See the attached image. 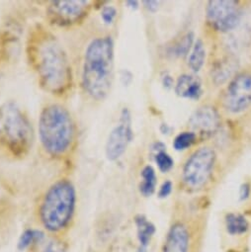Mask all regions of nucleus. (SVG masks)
<instances>
[{"mask_svg":"<svg viewBox=\"0 0 251 252\" xmlns=\"http://www.w3.org/2000/svg\"><path fill=\"white\" fill-rule=\"evenodd\" d=\"M27 58L40 86L57 96L72 86V69L67 54L57 37L42 25H36L27 40Z\"/></svg>","mask_w":251,"mask_h":252,"instance_id":"f257e3e1","label":"nucleus"},{"mask_svg":"<svg viewBox=\"0 0 251 252\" xmlns=\"http://www.w3.org/2000/svg\"><path fill=\"white\" fill-rule=\"evenodd\" d=\"M114 78V42L110 36L93 39L87 46L82 65L81 86L93 100H104Z\"/></svg>","mask_w":251,"mask_h":252,"instance_id":"f03ea898","label":"nucleus"},{"mask_svg":"<svg viewBox=\"0 0 251 252\" xmlns=\"http://www.w3.org/2000/svg\"><path fill=\"white\" fill-rule=\"evenodd\" d=\"M38 128L42 147L50 157L61 158L70 152L75 140V124L65 107L47 105L40 114Z\"/></svg>","mask_w":251,"mask_h":252,"instance_id":"7ed1b4c3","label":"nucleus"},{"mask_svg":"<svg viewBox=\"0 0 251 252\" xmlns=\"http://www.w3.org/2000/svg\"><path fill=\"white\" fill-rule=\"evenodd\" d=\"M34 144V130L26 113L14 101L0 105V146L11 157L23 158Z\"/></svg>","mask_w":251,"mask_h":252,"instance_id":"20e7f679","label":"nucleus"},{"mask_svg":"<svg viewBox=\"0 0 251 252\" xmlns=\"http://www.w3.org/2000/svg\"><path fill=\"white\" fill-rule=\"evenodd\" d=\"M76 192L68 180H60L53 184L41 204L40 219L43 225L52 232L65 228L74 214Z\"/></svg>","mask_w":251,"mask_h":252,"instance_id":"39448f33","label":"nucleus"},{"mask_svg":"<svg viewBox=\"0 0 251 252\" xmlns=\"http://www.w3.org/2000/svg\"><path fill=\"white\" fill-rule=\"evenodd\" d=\"M217 155L210 147L197 149L187 158L182 169V180L184 185L197 191L203 188L211 179L216 165Z\"/></svg>","mask_w":251,"mask_h":252,"instance_id":"423d86ee","label":"nucleus"},{"mask_svg":"<svg viewBox=\"0 0 251 252\" xmlns=\"http://www.w3.org/2000/svg\"><path fill=\"white\" fill-rule=\"evenodd\" d=\"M241 15L239 2L234 0H211L207 3V22L220 33L234 30L240 23Z\"/></svg>","mask_w":251,"mask_h":252,"instance_id":"0eeeda50","label":"nucleus"},{"mask_svg":"<svg viewBox=\"0 0 251 252\" xmlns=\"http://www.w3.org/2000/svg\"><path fill=\"white\" fill-rule=\"evenodd\" d=\"M91 1L86 0H57L51 1L47 13L52 24L70 27L82 22L91 9Z\"/></svg>","mask_w":251,"mask_h":252,"instance_id":"6e6552de","label":"nucleus"},{"mask_svg":"<svg viewBox=\"0 0 251 252\" xmlns=\"http://www.w3.org/2000/svg\"><path fill=\"white\" fill-rule=\"evenodd\" d=\"M223 109L240 114L251 106V71L237 73L228 83L221 97Z\"/></svg>","mask_w":251,"mask_h":252,"instance_id":"1a4fd4ad","label":"nucleus"},{"mask_svg":"<svg viewBox=\"0 0 251 252\" xmlns=\"http://www.w3.org/2000/svg\"><path fill=\"white\" fill-rule=\"evenodd\" d=\"M133 139L131 113L128 108H124L121 112L119 124L110 132L106 142L105 154L107 158L110 161H116L121 158Z\"/></svg>","mask_w":251,"mask_h":252,"instance_id":"9d476101","label":"nucleus"},{"mask_svg":"<svg viewBox=\"0 0 251 252\" xmlns=\"http://www.w3.org/2000/svg\"><path fill=\"white\" fill-rule=\"evenodd\" d=\"M189 126L195 134L211 136L219 130L220 117L213 106L204 105L192 114L189 119Z\"/></svg>","mask_w":251,"mask_h":252,"instance_id":"9b49d317","label":"nucleus"},{"mask_svg":"<svg viewBox=\"0 0 251 252\" xmlns=\"http://www.w3.org/2000/svg\"><path fill=\"white\" fill-rule=\"evenodd\" d=\"M190 233L182 222H175L169 228L162 252H189Z\"/></svg>","mask_w":251,"mask_h":252,"instance_id":"f8f14e48","label":"nucleus"},{"mask_svg":"<svg viewBox=\"0 0 251 252\" xmlns=\"http://www.w3.org/2000/svg\"><path fill=\"white\" fill-rule=\"evenodd\" d=\"M175 92L180 97L198 100L203 95L202 81L195 75L187 73L182 74L176 81Z\"/></svg>","mask_w":251,"mask_h":252,"instance_id":"ddd939ff","label":"nucleus"},{"mask_svg":"<svg viewBox=\"0 0 251 252\" xmlns=\"http://www.w3.org/2000/svg\"><path fill=\"white\" fill-rule=\"evenodd\" d=\"M225 229L230 235H242L249 229V222L241 214L228 213L224 218Z\"/></svg>","mask_w":251,"mask_h":252,"instance_id":"4468645a","label":"nucleus"},{"mask_svg":"<svg viewBox=\"0 0 251 252\" xmlns=\"http://www.w3.org/2000/svg\"><path fill=\"white\" fill-rule=\"evenodd\" d=\"M206 61V48L202 40H197L190 53L188 58V65L194 72H199L205 64Z\"/></svg>","mask_w":251,"mask_h":252,"instance_id":"2eb2a0df","label":"nucleus"},{"mask_svg":"<svg viewBox=\"0 0 251 252\" xmlns=\"http://www.w3.org/2000/svg\"><path fill=\"white\" fill-rule=\"evenodd\" d=\"M136 225L138 229L139 241L142 245V248L146 249L156 232V227L145 216L142 215L136 218Z\"/></svg>","mask_w":251,"mask_h":252,"instance_id":"dca6fc26","label":"nucleus"},{"mask_svg":"<svg viewBox=\"0 0 251 252\" xmlns=\"http://www.w3.org/2000/svg\"><path fill=\"white\" fill-rule=\"evenodd\" d=\"M141 176L142 182L140 184V192L145 197H151L156 191L157 182L156 170L153 166L147 165L143 168Z\"/></svg>","mask_w":251,"mask_h":252,"instance_id":"f3484780","label":"nucleus"},{"mask_svg":"<svg viewBox=\"0 0 251 252\" xmlns=\"http://www.w3.org/2000/svg\"><path fill=\"white\" fill-rule=\"evenodd\" d=\"M44 238L45 234L41 230L27 229L21 234L18 241V247L19 249L24 250L35 243H41L44 240Z\"/></svg>","mask_w":251,"mask_h":252,"instance_id":"a211bd4d","label":"nucleus"},{"mask_svg":"<svg viewBox=\"0 0 251 252\" xmlns=\"http://www.w3.org/2000/svg\"><path fill=\"white\" fill-rule=\"evenodd\" d=\"M194 45V34L192 32L184 35L173 49V56L177 58H184L189 55Z\"/></svg>","mask_w":251,"mask_h":252,"instance_id":"6ab92c4d","label":"nucleus"},{"mask_svg":"<svg viewBox=\"0 0 251 252\" xmlns=\"http://www.w3.org/2000/svg\"><path fill=\"white\" fill-rule=\"evenodd\" d=\"M197 140V134H195L192 131H187V132H182L179 135L176 136L173 142V147L176 151L182 152L185 151L189 148H191Z\"/></svg>","mask_w":251,"mask_h":252,"instance_id":"aec40b11","label":"nucleus"},{"mask_svg":"<svg viewBox=\"0 0 251 252\" xmlns=\"http://www.w3.org/2000/svg\"><path fill=\"white\" fill-rule=\"evenodd\" d=\"M229 61H222V63H220L214 72V79L217 84L222 83L225 80H227L230 76V70L233 68L229 64Z\"/></svg>","mask_w":251,"mask_h":252,"instance_id":"412c9836","label":"nucleus"},{"mask_svg":"<svg viewBox=\"0 0 251 252\" xmlns=\"http://www.w3.org/2000/svg\"><path fill=\"white\" fill-rule=\"evenodd\" d=\"M155 161L158 169L163 173H166L169 170H171L174 165V160L165 151L157 153L155 156Z\"/></svg>","mask_w":251,"mask_h":252,"instance_id":"4be33fe9","label":"nucleus"},{"mask_svg":"<svg viewBox=\"0 0 251 252\" xmlns=\"http://www.w3.org/2000/svg\"><path fill=\"white\" fill-rule=\"evenodd\" d=\"M117 9L112 5H106L101 11V18L106 25H112L117 17Z\"/></svg>","mask_w":251,"mask_h":252,"instance_id":"5701e85b","label":"nucleus"},{"mask_svg":"<svg viewBox=\"0 0 251 252\" xmlns=\"http://www.w3.org/2000/svg\"><path fill=\"white\" fill-rule=\"evenodd\" d=\"M41 252H66L63 244L57 240H50Z\"/></svg>","mask_w":251,"mask_h":252,"instance_id":"b1692460","label":"nucleus"},{"mask_svg":"<svg viewBox=\"0 0 251 252\" xmlns=\"http://www.w3.org/2000/svg\"><path fill=\"white\" fill-rule=\"evenodd\" d=\"M172 187H173V185H172V182H171V181H169V180L164 181V182L162 183V185L160 186V188H159L158 197H159L160 199H165V198H167V197L171 194V192H172Z\"/></svg>","mask_w":251,"mask_h":252,"instance_id":"393cba45","label":"nucleus"},{"mask_svg":"<svg viewBox=\"0 0 251 252\" xmlns=\"http://www.w3.org/2000/svg\"><path fill=\"white\" fill-rule=\"evenodd\" d=\"M250 193H251V186H250V184L248 182L243 183L240 186V189H239V200L241 202L246 201L249 198Z\"/></svg>","mask_w":251,"mask_h":252,"instance_id":"a878e982","label":"nucleus"},{"mask_svg":"<svg viewBox=\"0 0 251 252\" xmlns=\"http://www.w3.org/2000/svg\"><path fill=\"white\" fill-rule=\"evenodd\" d=\"M145 7L147 8L148 11L150 12H157L158 10V7H159V2L158 1H156V0H147V1H144L143 2Z\"/></svg>","mask_w":251,"mask_h":252,"instance_id":"bb28decb","label":"nucleus"},{"mask_svg":"<svg viewBox=\"0 0 251 252\" xmlns=\"http://www.w3.org/2000/svg\"><path fill=\"white\" fill-rule=\"evenodd\" d=\"M162 84L164 85L165 88L170 89L173 86V79H172V77L170 75H167V74L164 75L162 77Z\"/></svg>","mask_w":251,"mask_h":252,"instance_id":"cd10ccee","label":"nucleus"},{"mask_svg":"<svg viewBox=\"0 0 251 252\" xmlns=\"http://www.w3.org/2000/svg\"><path fill=\"white\" fill-rule=\"evenodd\" d=\"M128 7H130L133 10H136L139 8V1H127Z\"/></svg>","mask_w":251,"mask_h":252,"instance_id":"c85d7f7f","label":"nucleus"},{"mask_svg":"<svg viewBox=\"0 0 251 252\" xmlns=\"http://www.w3.org/2000/svg\"><path fill=\"white\" fill-rule=\"evenodd\" d=\"M139 252H146V250H145V249H144V248H142V249H141V250H140V251H139Z\"/></svg>","mask_w":251,"mask_h":252,"instance_id":"c756f323","label":"nucleus"}]
</instances>
